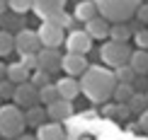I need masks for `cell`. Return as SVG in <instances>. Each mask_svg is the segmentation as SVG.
Here are the masks:
<instances>
[{
    "label": "cell",
    "mask_w": 148,
    "mask_h": 140,
    "mask_svg": "<svg viewBox=\"0 0 148 140\" xmlns=\"http://www.w3.org/2000/svg\"><path fill=\"white\" fill-rule=\"evenodd\" d=\"M116 87L114 70L100 68V65H88V70L80 75V92L95 104H104L112 99V92Z\"/></svg>",
    "instance_id": "1"
},
{
    "label": "cell",
    "mask_w": 148,
    "mask_h": 140,
    "mask_svg": "<svg viewBox=\"0 0 148 140\" xmlns=\"http://www.w3.org/2000/svg\"><path fill=\"white\" fill-rule=\"evenodd\" d=\"M100 15L107 22H129L134 17L136 7L141 5V0H95Z\"/></svg>",
    "instance_id": "2"
},
{
    "label": "cell",
    "mask_w": 148,
    "mask_h": 140,
    "mask_svg": "<svg viewBox=\"0 0 148 140\" xmlns=\"http://www.w3.org/2000/svg\"><path fill=\"white\" fill-rule=\"evenodd\" d=\"M27 123H24V111L17 104H3L0 106V135L8 138V140H15L20 138Z\"/></svg>",
    "instance_id": "3"
},
{
    "label": "cell",
    "mask_w": 148,
    "mask_h": 140,
    "mask_svg": "<svg viewBox=\"0 0 148 140\" xmlns=\"http://www.w3.org/2000/svg\"><path fill=\"white\" fill-rule=\"evenodd\" d=\"M100 58H102L104 65H109V68H119V65L129 63L131 48H129V44H121V41H112L109 39L107 44H102V48H100Z\"/></svg>",
    "instance_id": "4"
},
{
    "label": "cell",
    "mask_w": 148,
    "mask_h": 140,
    "mask_svg": "<svg viewBox=\"0 0 148 140\" xmlns=\"http://www.w3.org/2000/svg\"><path fill=\"white\" fill-rule=\"evenodd\" d=\"M36 36H39L41 46H46V48H58V46L66 41V29L61 27V24H56L53 20H44V22H41V27L36 29Z\"/></svg>",
    "instance_id": "5"
},
{
    "label": "cell",
    "mask_w": 148,
    "mask_h": 140,
    "mask_svg": "<svg viewBox=\"0 0 148 140\" xmlns=\"http://www.w3.org/2000/svg\"><path fill=\"white\" fill-rule=\"evenodd\" d=\"M12 104H17L20 109H29L34 104H39V89L32 82H20L15 85V94H12Z\"/></svg>",
    "instance_id": "6"
},
{
    "label": "cell",
    "mask_w": 148,
    "mask_h": 140,
    "mask_svg": "<svg viewBox=\"0 0 148 140\" xmlns=\"http://www.w3.org/2000/svg\"><path fill=\"white\" fill-rule=\"evenodd\" d=\"M66 53H88L90 48H92V39H90V34L85 32V29H73V32L66 36Z\"/></svg>",
    "instance_id": "7"
},
{
    "label": "cell",
    "mask_w": 148,
    "mask_h": 140,
    "mask_svg": "<svg viewBox=\"0 0 148 140\" xmlns=\"http://www.w3.org/2000/svg\"><path fill=\"white\" fill-rule=\"evenodd\" d=\"M41 48V41L39 36H36V32H32V29H20L15 36V51L20 53H39Z\"/></svg>",
    "instance_id": "8"
},
{
    "label": "cell",
    "mask_w": 148,
    "mask_h": 140,
    "mask_svg": "<svg viewBox=\"0 0 148 140\" xmlns=\"http://www.w3.org/2000/svg\"><path fill=\"white\" fill-rule=\"evenodd\" d=\"M36 60H39V68L46 70L49 75H53V72L61 70V60H63V53L58 51V48H39V53H36Z\"/></svg>",
    "instance_id": "9"
},
{
    "label": "cell",
    "mask_w": 148,
    "mask_h": 140,
    "mask_svg": "<svg viewBox=\"0 0 148 140\" xmlns=\"http://www.w3.org/2000/svg\"><path fill=\"white\" fill-rule=\"evenodd\" d=\"M88 58L83 53H63V60H61V70H66L71 77H80L85 70H88Z\"/></svg>",
    "instance_id": "10"
},
{
    "label": "cell",
    "mask_w": 148,
    "mask_h": 140,
    "mask_svg": "<svg viewBox=\"0 0 148 140\" xmlns=\"http://www.w3.org/2000/svg\"><path fill=\"white\" fill-rule=\"evenodd\" d=\"M63 5H66V0H32L34 15L41 17V20H51V17H56L58 12H63Z\"/></svg>",
    "instance_id": "11"
},
{
    "label": "cell",
    "mask_w": 148,
    "mask_h": 140,
    "mask_svg": "<svg viewBox=\"0 0 148 140\" xmlns=\"http://www.w3.org/2000/svg\"><path fill=\"white\" fill-rule=\"evenodd\" d=\"M73 116V101L68 99H56L53 104H49L46 106V118H51V121H66V118H71Z\"/></svg>",
    "instance_id": "12"
},
{
    "label": "cell",
    "mask_w": 148,
    "mask_h": 140,
    "mask_svg": "<svg viewBox=\"0 0 148 140\" xmlns=\"http://www.w3.org/2000/svg\"><path fill=\"white\" fill-rule=\"evenodd\" d=\"M109 27H112V24H109L107 20H104L102 15H97V17H92L90 22H85V32L90 34V39L92 41H102V39H107L109 36Z\"/></svg>",
    "instance_id": "13"
},
{
    "label": "cell",
    "mask_w": 148,
    "mask_h": 140,
    "mask_svg": "<svg viewBox=\"0 0 148 140\" xmlns=\"http://www.w3.org/2000/svg\"><path fill=\"white\" fill-rule=\"evenodd\" d=\"M36 140H66V131L58 121H49L36 128Z\"/></svg>",
    "instance_id": "14"
},
{
    "label": "cell",
    "mask_w": 148,
    "mask_h": 140,
    "mask_svg": "<svg viewBox=\"0 0 148 140\" xmlns=\"http://www.w3.org/2000/svg\"><path fill=\"white\" fill-rule=\"evenodd\" d=\"M56 87H58L61 99H68V101H73V99L80 94V82L75 80V77H71V75L61 77V80L56 82Z\"/></svg>",
    "instance_id": "15"
},
{
    "label": "cell",
    "mask_w": 148,
    "mask_h": 140,
    "mask_svg": "<svg viewBox=\"0 0 148 140\" xmlns=\"http://www.w3.org/2000/svg\"><path fill=\"white\" fill-rule=\"evenodd\" d=\"M100 15V10H97L95 0H83V3L75 5V10H73V17H75L78 22H90L92 17Z\"/></svg>",
    "instance_id": "16"
},
{
    "label": "cell",
    "mask_w": 148,
    "mask_h": 140,
    "mask_svg": "<svg viewBox=\"0 0 148 140\" xmlns=\"http://www.w3.org/2000/svg\"><path fill=\"white\" fill-rule=\"evenodd\" d=\"M129 65L134 68L136 75H148V51H146V48H136V51H131Z\"/></svg>",
    "instance_id": "17"
},
{
    "label": "cell",
    "mask_w": 148,
    "mask_h": 140,
    "mask_svg": "<svg viewBox=\"0 0 148 140\" xmlns=\"http://www.w3.org/2000/svg\"><path fill=\"white\" fill-rule=\"evenodd\" d=\"M24 123H27V126H34V128H39L41 123H46V109H41L39 104L24 109Z\"/></svg>",
    "instance_id": "18"
},
{
    "label": "cell",
    "mask_w": 148,
    "mask_h": 140,
    "mask_svg": "<svg viewBox=\"0 0 148 140\" xmlns=\"http://www.w3.org/2000/svg\"><path fill=\"white\" fill-rule=\"evenodd\" d=\"M5 77H8L10 82L20 85V82H27V80H29V70L24 68L20 60H17V63H10V65H8V70H5Z\"/></svg>",
    "instance_id": "19"
},
{
    "label": "cell",
    "mask_w": 148,
    "mask_h": 140,
    "mask_svg": "<svg viewBox=\"0 0 148 140\" xmlns=\"http://www.w3.org/2000/svg\"><path fill=\"white\" fill-rule=\"evenodd\" d=\"M131 36H134V29L129 27L126 22H116V24L109 27V39H112V41H121V44H126Z\"/></svg>",
    "instance_id": "20"
},
{
    "label": "cell",
    "mask_w": 148,
    "mask_h": 140,
    "mask_svg": "<svg viewBox=\"0 0 148 140\" xmlns=\"http://www.w3.org/2000/svg\"><path fill=\"white\" fill-rule=\"evenodd\" d=\"M102 114H104L107 118H114V121H124V118H126L131 111H129V106H126V104H121V101H112V104H107V106L102 109Z\"/></svg>",
    "instance_id": "21"
},
{
    "label": "cell",
    "mask_w": 148,
    "mask_h": 140,
    "mask_svg": "<svg viewBox=\"0 0 148 140\" xmlns=\"http://www.w3.org/2000/svg\"><path fill=\"white\" fill-rule=\"evenodd\" d=\"M56 99H61V94H58V87H56L53 82L44 85V87H39V104L49 106V104H53Z\"/></svg>",
    "instance_id": "22"
},
{
    "label": "cell",
    "mask_w": 148,
    "mask_h": 140,
    "mask_svg": "<svg viewBox=\"0 0 148 140\" xmlns=\"http://www.w3.org/2000/svg\"><path fill=\"white\" fill-rule=\"evenodd\" d=\"M126 106H129V111H131V114H138V116H141V114L148 109V99H146V94H143V92H134V94H131V99L126 101Z\"/></svg>",
    "instance_id": "23"
},
{
    "label": "cell",
    "mask_w": 148,
    "mask_h": 140,
    "mask_svg": "<svg viewBox=\"0 0 148 140\" xmlns=\"http://www.w3.org/2000/svg\"><path fill=\"white\" fill-rule=\"evenodd\" d=\"M134 92H136V89H134V85L116 82V87H114V92H112V99H114V101H121V104H126V101L131 99Z\"/></svg>",
    "instance_id": "24"
},
{
    "label": "cell",
    "mask_w": 148,
    "mask_h": 140,
    "mask_svg": "<svg viewBox=\"0 0 148 140\" xmlns=\"http://www.w3.org/2000/svg\"><path fill=\"white\" fill-rule=\"evenodd\" d=\"M114 77L116 82H126V85H134V80H136V72H134V68L129 63L119 65V68H114Z\"/></svg>",
    "instance_id": "25"
},
{
    "label": "cell",
    "mask_w": 148,
    "mask_h": 140,
    "mask_svg": "<svg viewBox=\"0 0 148 140\" xmlns=\"http://www.w3.org/2000/svg\"><path fill=\"white\" fill-rule=\"evenodd\" d=\"M15 51V36L10 32H5V29H0V56H10V53Z\"/></svg>",
    "instance_id": "26"
},
{
    "label": "cell",
    "mask_w": 148,
    "mask_h": 140,
    "mask_svg": "<svg viewBox=\"0 0 148 140\" xmlns=\"http://www.w3.org/2000/svg\"><path fill=\"white\" fill-rule=\"evenodd\" d=\"M29 82H32L34 87L39 89V87H44V85H49V82H51V75H49L46 70L36 68V70H32V72H29Z\"/></svg>",
    "instance_id": "27"
},
{
    "label": "cell",
    "mask_w": 148,
    "mask_h": 140,
    "mask_svg": "<svg viewBox=\"0 0 148 140\" xmlns=\"http://www.w3.org/2000/svg\"><path fill=\"white\" fill-rule=\"evenodd\" d=\"M8 7L15 15H24V12L32 10V0H8Z\"/></svg>",
    "instance_id": "28"
},
{
    "label": "cell",
    "mask_w": 148,
    "mask_h": 140,
    "mask_svg": "<svg viewBox=\"0 0 148 140\" xmlns=\"http://www.w3.org/2000/svg\"><path fill=\"white\" fill-rule=\"evenodd\" d=\"M12 94H15V82L3 77L0 80V99H12Z\"/></svg>",
    "instance_id": "29"
},
{
    "label": "cell",
    "mask_w": 148,
    "mask_h": 140,
    "mask_svg": "<svg viewBox=\"0 0 148 140\" xmlns=\"http://www.w3.org/2000/svg\"><path fill=\"white\" fill-rule=\"evenodd\" d=\"M20 63H22V65H24V68H27L29 72L39 68V60H36V53H22V56H20Z\"/></svg>",
    "instance_id": "30"
},
{
    "label": "cell",
    "mask_w": 148,
    "mask_h": 140,
    "mask_svg": "<svg viewBox=\"0 0 148 140\" xmlns=\"http://www.w3.org/2000/svg\"><path fill=\"white\" fill-rule=\"evenodd\" d=\"M131 39L136 41V48H148V29H136Z\"/></svg>",
    "instance_id": "31"
},
{
    "label": "cell",
    "mask_w": 148,
    "mask_h": 140,
    "mask_svg": "<svg viewBox=\"0 0 148 140\" xmlns=\"http://www.w3.org/2000/svg\"><path fill=\"white\" fill-rule=\"evenodd\" d=\"M136 20H138V24H148V3H141L138 7H136Z\"/></svg>",
    "instance_id": "32"
},
{
    "label": "cell",
    "mask_w": 148,
    "mask_h": 140,
    "mask_svg": "<svg viewBox=\"0 0 148 140\" xmlns=\"http://www.w3.org/2000/svg\"><path fill=\"white\" fill-rule=\"evenodd\" d=\"M138 128L143 131V133H148V109H146V111L138 116Z\"/></svg>",
    "instance_id": "33"
},
{
    "label": "cell",
    "mask_w": 148,
    "mask_h": 140,
    "mask_svg": "<svg viewBox=\"0 0 148 140\" xmlns=\"http://www.w3.org/2000/svg\"><path fill=\"white\" fill-rule=\"evenodd\" d=\"M15 140H36V135H24V133H22V135L15 138Z\"/></svg>",
    "instance_id": "34"
},
{
    "label": "cell",
    "mask_w": 148,
    "mask_h": 140,
    "mask_svg": "<svg viewBox=\"0 0 148 140\" xmlns=\"http://www.w3.org/2000/svg\"><path fill=\"white\" fill-rule=\"evenodd\" d=\"M5 70H8V65H3V60H0V80L5 77Z\"/></svg>",
    "instance_id": "35"
},
{
    "label": "cell",
    "mask_w": 148,
    "mask_h": 140,
    "mask_svg": "<svg viewBox=\"0 0 148 140\" xmlns=\"http://www.w3.org/2000/svg\"><path fill=\"white\" fill-rule=\"evenodd\" d=\"M146 99H148V92H146Z\"/></svg>",
    "instance_id": "36"
}]
</instances>
